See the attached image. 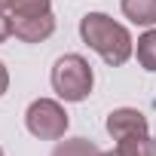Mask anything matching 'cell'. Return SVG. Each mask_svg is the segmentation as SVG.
I'll return each instance as SVG.
<instances>
[{
    "instance_id": "obj_13",
    "label": "cell",
    "mask_w": 156,
    "mask_h": 156,
    "mask_svg": "<svg viewBox=\"0 0 156 156\" xmlns=\"http://www.w3.org/2000/svg\"><path fill=\"white\" fill-rule=\"evenodd\" d=\"M9 9V0H0V12H6Z\"/></svg>"
},
{
    "instance_id": "obj_12",
    "label": "cell",
    "mask_w": 156,
    "mask_h": 156,
    "mask_svg": "<svg viewBox=\"0 0 156 156\" xmlns=\"http://www.w3.org/2000/svg\"><path fill=\"white\" fill-rule=\"evenodd\" d=\"M9 89V73H6V67H3V61H0V95H3Z\"/></svg>"
},
{
    "instance_id": "obj_1",
    "label": "cell",
    "mask_w": 156,
    "mask_h": 156,
    "mask_svg": "<svg viewBox=\"0 0 156 156\" xmlns=\"http://www.w3.org/2000/svg\"><path fill=\"white\" fill-rule=\"evenodd\" d=\"M80 37L92 46L110 67H119L132 58V34L104 12H89L80 19Z\"/></svg>"
},
{
    "instance_id": "obj_3",
    "label": "cell",
    "mask_w": 156,
    "mask_h": 156,
    "mask_svg": "<svg viewBox=\"0 0 156 156\" xmlns=\"http://www.w3.org/2000/svg\"><path fill=\"white\" fill-rule=\"evenodd\" d=\"M25 126H28V132H31L34 138H40V141H58V138H64V132H67V113H64V107H61L58 101H52V98H37V101L28 107V113H25Z\"/></svg>"
},
{
    "instance_id": "obj_8",
    "label": "cell",
    "mask_w": 156,
    "mask_h": 156,
    "mask_svg": "<svg viewBox=\"0 0 156 156\" xmlns=\"http://www.w3.org/2000/svg\"><path fill=\"white\" fill-rule=\"evenodd\" d=\"M52 156H104V153L86 138H70V141H61L52 150Z\"/></svg>"
},
{
    "instance_id": "obj_6",
    "label": "cell",
    "mask_w": 156,
    "mask_h": 156,
    "mask_svg": "<svg viewBox=\"0 0 156 156\" xmlns=\"http://www.w3.org/2000/svg\"><path fill=\"white\" fill-rule=\"evenodd\" d=\"M122 12L132 25L153 28L156 25V0H122Z\"/></svg>"
},
{
    "instance_id": "obj_10",
    "label": "cell",
    "mask_w": 156,
    "mask_h": 156,
    "mask_svg": "<svg viewBox=\"0 0 156 156\" xmlns=\"http://www.w3.org/2000/svg\"><path fill=\"white\" fill-rule=\"evenodd\" d=\"M52 0H9V16L12 19H25V16H43L49 12Z\"/></svg>"
},
{
    "instance_id": "obj_5",
    "label": "cell",
    "mask_w": 156,
    "mask_h": 156,
    "mask_svg": "<svg viewBox=\"0 0 156 156\" xmlns=\"http://www.w3.org/2000/svg\"><path fill=\"white\" fill-rule=\"evenodd\" d=\"M55 31V19L52 12L43 16H25V19H12V34L25 43H43L46 37H52Z\"/></svg>"
},
{
    "instance_id": "obj_9",
    "label": "cell",
    "mask_w": 156,
    "mask_h": 156,
    "mask_svg": "<svg viewBox=\"0 0 156 156\" xmlns=\"http://www.w3.org/2000/svg\"><path fill=\"white\" fill-rule=\"evenodd\" d=\"M138 64L144 70H156V31H147L138 37Z\"/></svg>"
},
{
    "instance_id": "obj_2",
    "label": "cell",
    "mask_w": 156,
    "mask_h": 156,
    "mask_svg": "<svg viewBox=\"0 0 156 156\" xmlns=\"http://www.w3.org/2000/svg\"><path fill=\"white\" fill-rule=\"evenodd\" d=\"M92 83H95V76H92V67L83 55H61L52 67V89L58 98L76 104V101H86L89 92H92Z\"/></svg>"
},
{
    "instance_id": "obj_14",
    "label": "cell",
    "mask_w": 156,
    "mask_h": 156,
    "mask_svg": "<svg viewBox=\"0 0 156 156\" xmlns=\"http://www.w3.org/2000/svg\"><path fill=\"white\" fill-rule=\"evenodd\" d=\"M0 156H3V147H0Z\"/></svg>"
},
{
    "instance_id": "obj_4",
    "label": "cell",
    "mask_w": 156,
    "mask_h": 156,
    "mask_svg": "<svg viewBox=\"0 0 156 156\" xmlns=\"http://www.w3.org/2000/svg\"><path fill=\"white\" fill-rule=\"evenodd\" d=\"M107 132L113 141L132 138V135H147V116L135 107H119L107 116Z\"/></svg>"
},
{
    "instance_id": "obj_11",
    "label": "cell",
    "mask_w": 156,
    "mask_h": 156,
    "mask_svg": "<svg viewBox=\"0 0 156 156\" xmlns=\"http://www.w3.org/2000/svg\"><path fill=\"white\" fill-rule=\"evenodd\" d=\"M12 34V19H6V12H0V43Z\"/></svg>"
},
{
    "instance_id": "obj_7",
    "label": "cell",
    "mask_w": 156,
    "mask_h": 156,
    "mask_svg": "<svg viewBox=\"0 0 156 156\" xmlns=\"http://www.w3.org/2000/svg\"><path fill=\"white\" fill-rule=\"evenodd\" d=\"M104 156H156V141H150L147 135L119 138L116 141V150H110Z\"/></svg>"
}]
</instances>
